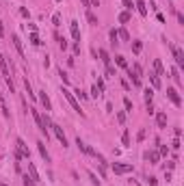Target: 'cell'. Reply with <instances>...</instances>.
<instances>
[{"instance_id":"cell-52","label":"cell","mask_w":184,"mask_h":186,"mask_svg":"<svg viewBox=\"0 0 184 186\" xmlns=\"http://www.w3.org/2000/svg\"><path fill=\"white\" fill-rule=\"evenodd\" d=\"M121 87H124L126 91H130V82H128V80H121Z\"/></svg>"},{"instance_id":"cell-35","label":"cell","mask_w":184,"mask_h":186,"mask_svg":"<svg viewBox=\"0 0 184 186\" xmlns=\"http://www.w3.org/2000/svg\"><path fill=\"white\" fill-rule=\"evenodd\" d=\"M24 87H26V93H28V98H33V100H35L37 95L33 93V87H31V82H28V80H24Z\"/></svg>"},{"instance_id":"cell-59","label":"cell","mask_w":184,"mask_h":186,"mask_svg":"<svg viewBox=\"0 0 184 186\" xmlns=\"http://www.w3.org/2000/svg\"><path fill=\"white\" fill-rule=\"evenodd\" d=\"M2 186H7V184H2Z\"/></svg>"},{"instance_id":"cell-13","label":"cell","mask_w":184,"mask_h":186,"mask_svg":"<svg viewBox=\"0 0 184 186\" xmlns=\"http://www.w3.org/2000/svg\"><path fill=\"white\" fill-rule=\"evenodd\" d=\"M37 149H39V154H41V158H43L45 162H50V154H48V149H45V143H43V141L37 143Z\"/></svg>"},{"instance_id":"cell-14","label":"cell","mask_w":184,"mask_h":186,"mask_svg":"<svg viewBox=\"0 0 184 186\" xmlns=\"http://www.w3.org/2000/svg\"><path fill=\"white\" fill-rule=\"evenodd\" d=\"M156 126L158 128H167V115L165 113H156Z\"/></svg>"},{"instance_id":"cell-37","label":"cell","mask_w":184,"mask_h":186,"mask_svg":"<svg viewBox=\"0 0 184 186\" xmlns=\"http://www.w3.org/2000/svg\"><path fill=\"white\" fill-rule=\"evenodd\" d=\"M24 186H37V182H35V180H31V175L26 173V175H24Z\"/></svg>"},{"instance_id":"cell-43","label":"cell","mask_w":184,"mask_h":186,"mask_svg":"<svg viewBox=\"0 0 184 186\" xmlns=\"http://www.w3.org/2000/svg\"><path fill=\"white\" fill-rule=\"evenodd\" d=\"M124 106H126V110H128V113H132V102H130L128 98H124Z\"/></svg>"},{"instance_id":"cell-57","label":"cell","mask_w":184,"mask_h":186,"mask_svg":"<svg viewBox=\"0 0 184 186\" xmlns=\"http://www.w3.org/2000/svg\"><path fill=\"white\" fill-rule=\"evenodd\" d=\"M0 100H2V93H0Z\"/></svg>"},{"instance_id":"cell-2","label":"cell","mask_w":184,"mask_h":186,"mask_svg":"<svg viewBox=\"0 0 184 186\" xmlns=\"http://www.w3.org/2000/svg\"><path fill=\"white\" fill-rule=\"evenodd\" d=\"M61 93H63V98H65L67 102H70V106H72V108H74V110H76L78 115H80V117H82V115H85V113L80 110V104H78V100L74 98V93H72V91H67V89H63Z\"/></svg>"},{"instance_id":"cell-51","label":"cell","mask_w":184,"mask_h":186,"mask_svg":"<svg viewBox=\"0 0 184 186\" xmlns=\"http://www.w3.org/2000/svg\"><path fill=\"white\" fill-rule=\"evenodd\" d=\"M136 138H139V141H143V138H145V130H139V134H136Z\"/></svg>"},{"instance_id":"cell-48","label":"cell","mask_w":184,"mask_h":186,"mask_svg":"<svg viewBox=\"0 0 184 186\" xmlns=\"http://www.w3.org/2000/svg\"><path fill=\"white\" fill-rule=\"evenodd\" d=\"M145 108H147V115H154V106H152V102H147Z\"/></svg>"},{"instance_id":"cell-44","label":"cell","mask_w":184,"mask_h":186,"mask_svg":"<svg viewBox=\"0 0 184 186\" xmlns=\"http://www.w3.org/2000/svg\"><path fill=\"white\" fill-rule=\"evenodd\" d=\"M145 180H147V184H150V186H156V184H158V180H156L154 175H150V177H145Z\"/></svg>"},{"instance_id":"cell-28","label":"cell","mask_w":184,"mask_h":186,"mask_svg":"<svg viewBox=\"0 0 184 186\" xmlns=\"http://www.w3.org/2000/svg\"><path fill=\"white\" fill-rule=\"evenodd\" d=\"M115 63H117L119 67H124V69H128V61H126L121 54H117V56H115Z\"/></svg>"},{"instance_id":"cell-47","label":"cell","mask_w":184,"mask_h":186,"mask_svg":"<svg viewBox=\"0 0 184 186\" xmlns=\"http://www.w3.org/2000/svg\"><path fill=\"white\" fill-rule=\"evenodd\" d=\"M171 147H173V149H180V138H178V136L173 138V143H171Z\"/></svg>"},{"instance_id":"cell-27","label":"cell","mask_w":184,"mask_h":186,"mask_svg":"<svg viewBox=\"0 0 184 186\" xmlns=\"http://www.w3.org/2000/svg\"><path fill=\"white\" fill-rule=\"evenodd\" d=\"M143 98H145V104L152 102V98H154V89H152V87H147V89L143 91Z\"/></svg>"},{"instance_id":"cell-21","label":"cell","mask_w":184,"mask_h":186,"mask_svg":"<svg viewBox=\"0 0 184 186\" xmlns=\"http://www.w3.org/2000/svg\"><path fill=\"white\" fill-rule=\"evenodd\" d=\"M28 173H31V180L39 182V173H37V169H35V165H33V162H28Z\"/></svg>"},{"instance_id":"cell-53","label":"cell","mask_w":184,"mask_h":186,"mask_svg":"<svg viewBox=\"0 0 184 186\" xmlns=\"http://www.w3.org/2000/svg\"><path fill=\"white\" fill-rule=\"evenodd\" d=\"M5 37V26H2V20H0V39Z\"/></svg>"},{"instance_id":"cell-23","label":"cell","mask_w":184,"mask_h":186,"mask_svg":"<svg viewBox=\"0 0 184 186\" xmlns=\"http://www.w3.org/2000/svg\"><path fill=\"white\" fill-rule=\"evenodd\" d=\"M130 17H132V13H130V11H121V13H119V22H121V24H128Z\"/></svg>"},{"instance_id":"cell-18","label":"cell","mask_w":184,"mask_h":186,"mask_svg":"<svg viewBox=\"0 0 184 186\" xmlns=\"http://www.w3.org/2000/svg\"><path fill=\"white\" fill-rule=\"evenodd\" d=\"M76 147H78V149H80L82 154H89V145H87V143L82 141V138H80V136L76 138Z\"/></svg>"},{"instance_id":"cell-1","label":"cell","mask_w":184,"mask_h":186,"mask_svg":"<svg viewBox=\"0 0 184 186\" xmlns=\"http://www.w3.org/2000/svg\"><path fill=\"white\" fill-rule=\"evenodd\" d=\"M31 115H33V119H35V123H37L39 132L45 136V141H48V136H50V134H48V126H45V123H43V119H41V113H39L37 108H31Z\"/></svg>"},{"instance_id":"cell-19","label":"cell","mask_w":184,"mask_h":186,"mask_svg":"<svg viewBox=\"0 0 184 186\" xmlns=\"http://www.w3.org/2000/svg\"><path fill=\"white\" fill-rule=\"evenodd\" d=\"M171 78L175 80V84H182V76H180V69L178 67H171Z\"/></svg>"},{"instance_id":"cell-25","label":"cell","mask_w":184,"mask_h":186,"mask_svg":"<svg viewBox=\"0 0 184 186\" xmlns=\"http://www.w3.org/2000/svg\"><path fill=\"white\" fill-rule=\"evenodd\" d=\"M117 37H119L121 41H130V35H128V30H126L124 26H121V28L117 30Z\"/></svg>"},{"instance_id":"cell-24","label":"cell","mask_w":184,"mask_h":186,"mask_svg":"<svg viewBox=\"0 0 184 186\" xmlns=\"http://www.w3.org/2000/svg\"><path fill=\"white\" fill-rule=\"evenodd\" d=\"M108 37H110V43H113V45H119V37H117V30H115V28H110Z\"/></svg>"},{"instance_id":"cell-15","label":"cell","mask_w":184,"mask_h":186,"mask_svg":"<svg viewBox=\"0 0 184 186\" xmlns=\"http://www.w3.org/2000/svg\"><path fill=\"white\" fill-rule=\"evenodd\" d=\"M145 160H150V165H158L160 156H158V152H145Z\"/></svg>"},{"instance_id":"cell-7","label":"cell","mask_w":184,"mask_h":186,"mask_svg":"<svg viewBox=\"0 0 184 186\" xmlns=\"http://www.w3.org/2000/svg\"><path fill=\"white\" fill-rule=\"evenodd\" d=\"M0 72H2L5 80H11V72H9V61L5 54H0Z\"/></svg>"},{"instance_id":"cell-34","label":"cell","mask_w":184,"mask_h":186,"mask_svg":"<svg viewBox=\"0 0 184 186\" xmlns=\"http://www.w3.org/2000/svg\"><path fill=\"white\" fill-rule=\"evenodd\" d=\"M87 175H89V180H91V184H93V186H100V180L96 177V173H93V171H87Z\"/></svg>"},{"instance_id":"cell-12","label":"cell","mask_w":184,"mask_h":186,"mask_svg":"<svg viewBox=\"0 0 184 186\" xmlns=\"http://www.w3.org/2000/svg\"><path fill=\"white\" fill-rule=\"evenodd\" d=\"M132 2H134V9L136 11H139L143 17L147 15V7H145V0H132Z\"/></svg>"},{"instance_id":"cell-8","label":"cell","mask_w":184,"mask_h":186,"mask_svg":"<svg viewBox=\"0 0 184 186\" xmlns=\"http://www.w3.org/2000/svg\"><path fill=\"white\" fill-rule=\"evenodd\" d=\"M113 171L117 175H124V173H130L132 171V165H124V162H113Z\"/></svg>"},{"instance_id":"cell-17","label":"cell","mask_w":184,"mask_h":186,"mask_svg":"<svg viewBox=\"0 0 184 186\" xmlns=\"http://www.w3.org/2000/svg\"><path fill=\"white\" fill-rule=\"evenodd\" d=\"M98 54H100V59H102V63H104V65H110V54H108L104 48H100V50H98Z\"/></svg>"},{"instance_id":"cell-46","label":"cell","mask_w":184,"mask_h":186,"mask_svg":"<svg viewBox=\"0 0 184 186\" xmlns=\"http://www.w3.org/2000/svg\"><path fill=\"white\" fill-rule=\"evenodd\" d=\"M96 87H98V89H100V93H102V91H104V80H102V78H98V82H96Z\"/></svg>"},{"instance_id":"cell-38","label":"cell","mask_w":184,"mask_h":186,"mask_svg":"<svg viewBox=\"0 0 184 186\" xmlns=\"http://www.w3.org/2000/svg\"><path fill=\"white\" fill-rule=\"evenodd\" d=\"M106 74H108V78H115V76H117V72H115L113 65H106Z\"/></svg>"},{"instance_id":"cell-29","label":"cell","mask_w":184,"mask_h":186,"mask_svg":"<svg viewBox=\"0 0 184 186\" xmlns=\"http://www.w3.org/2000/svg\"><path fill=\"white\" fill-rule=\"evenodd\" d=\"M87 20H89V22H91V24H93V26L98 24V15H96L93 11H91V9H87Z\"/></svg>"},{"instance_id":"cell-33","label":"cell","mask_w":184,"mask_h":186,"mask_svg":"<svg viewBox=\"0 0 184 186\" xmlns=\"http://www.w3.org/2000/svg\"><path fill=\"white\" fill-rule=\"evenodd\" d=\"M74 98H76V100H87V93H85L82 89H76V91H74Z\"/></svg>"},{"instance_id":"cell-10","label":"cell","mask_w":184,"mask_h":186,"mask_svg":"<svg viewBox=\"0 0 184 186\" xmlns=\"http://www.w3.org/2000/svg\"><path fill=\"white\" fill-rule=\"evenodd\" d=\"M11 41H13V45H15V50H17V54H20L22 59H24L26 54H24V45H22V39H20L17 35H13V37H11Z\"/></svg>"},{"instance_id":"cell-22","label":"cell","mask_w":184,"mask_h":186,"mask_svg":"<svg viewBox=\"0 0 184 186\" xmlns=\"http://www.w3.org/2000/svg\"><path fill=\"white\" fill-rule=\"evenodd\" d=\"M150 82H152V89H160V76L150 74Z\"/></svg>"},{"instance_id":"cell-49","label":"cell","mask_w":184,"mask_h":186,"mask_svg":"<svg viewBox=\"0 0 184 186\" xmlns=\"http://www.w3.org/2000/svg\"><path fill=\"white\" fill-rule=\"evenodd\" d=\"M117 121H119V123L126 121V113H119V115H117Z\"/></svg>"},{"instance_id":"cell-45","label":"cell","mask_w":184,"mask_h":186,"mask_svg":"<svg viewBox=\"0 0 184 186\" xmlns=\"http://www.w3.org/2000/svg\"><path fill=\"white\" fill-rule=\"evenodd\" d=\"M98 95H100V89L93 84V89H91V98H98Z\"/></svg>"},{"instance_id":"cell-39","label":"cell","mask_w":184,"mask_h":186,"mask_svg":"<svg viewBox=\"0 0 184 186\" xmlns=\"http://www.w3.org/2000/svg\"><path fill=\"white\" fill-rule=\"evenodd\" d=\"M158 156H169V147L167 145H160L158 147Z\"/></svg>"},{"instance_id":"cell-11","label":"cell","mask_w":184,"mask_h":186,"mask_svg":"<svg viewBox=\"0 0 184 186\" xmlns=\"http://www.w3.org/2000/svg\"><path fill=\"white\" fill-rule=\"evenodd\" d=\"M70 30H72L74 41H80V28H78V22H76V20H72V22H70Z\"/></svg>"},{"instance_id":"cell-40","label":"cell","mask_w":184,"mask_h":186,"mask_svg":"<svg viewBox=\"0 0 184 186\" xmlns=\"http://www.w3.org/2000/svg\"><path fill=\"white\" fill-rule=\"evenodd\" d=\"M121 2H124L126 11H130V13H132V9H134V2H132V0H121Z\"/></svg>"},{"instance_id":"cell-5","label":"cell","mask_w":184,"mask_h":186,"mask_svg":"<svg viewBox=\"0 0 184 186\" xmlns=\"http://www.w3.org/2000/svg\"><path fill=\"white\" fill-rule=\"evenodd\" d=\"M167 98L171 100V104H173V106H182V98H180L178 89H173V87H167Z\"/></svg>"},{"instance_id":"cell-50","label":"cell","mask_w":184,"mask_h":186,"mask_svg":"<svg viewBox=\"0 0 184 186\" xmlns=\"http://www.w3.org/2000/svg\"><path fill=\"white\" fill-rule=\"evenodd\" d=\"M156 20L160 22V24H165V15H163V13H156Z\"/></svg>"},{"instance_id":"cell-20","label":"cell","mask_w":184,"mask_h":186,"mask_svg":"<svg viewBox=\"0 0 184 186\" xmlns=\"http://www.w3.org/2000/svg\"><path fill=\"white\" fill-rule=\"evenodd\" d=\"M154 69H156V76H165V67H163V63H160L158 59L154 61Z\"/></svg>"},{"instance_id":"cell-9","label":"cell","mask_w":184,"mask_h":186,"mask_svg":"<svg viewBox=\"0 0 184 186\" xmlns=\"http://www.w3.org/2000/svg\"><path fill=\"white\" fill-rule=\"evenodd\" d=\"M39 102H41V106L45 108V113L52 110V102H50V98H48V95H45V91H39Z\"/></svg>"},{"instance_id":"cell-4","label":"cell","mask_w":184,"mask_h":186,"mask_svg":"<svg viewBox=\"0 0 184 186\" xmlns=\"http://www.w3.org/2000/svg\"><path fill=\"white\" fill-rule=\"evenodd\" d=\"M48 128H52V132H54V136L61 141V145H63V147H67V136H65L63 128H61V126H56V123H52V121H50V126H48Z\"/></svg>"},{"instance_id":"cell-3","label":"cell","mask_w":184,"mask_h":186,"mask_svg":"<svg viewBox=\"0 0 184 186\" xmlns=\"http://www.w3.org/2000/svg\"><path fill=\"white\" fill-rule=\"evenodd\" d=\"M169 48H171V52H173V59H175L178 69H180V67H184V52H182V48H178L175 43H169Z\"/></svg>"},{"instance_id":"cell-36","label":"cell","mask_w":184,"mask_h":186,"mask_svg":"<svg viewBox=\"0 0 184 186\" xmlns=\"http://www.w3.org/2000/svg\"><path fill=\"white\" fill-rule=\"evenodd\" d=\"M28 41H31L33 45H39V43H41V41H39V35H37V33H31V37H28Z\"/></svg>"},{"instance_id":"cell-54","label":"cell","mask_w":184,"mask_h":186,"mask_svg":"<svg viewBox=\"0 0 184 186\" xmlns=\"http://www.w3.org/2000/svg\"><path fill=\"white\" fill-rule=\"evenodd\" d=\"M74 52H76V54H80V43H78V41L74 43Z\"/></svg>"},{"instance_id":"cell-55","label":"cell","mask_w":184,"mask_h":186,"mask_svg":"<svg viewBox=\"0 0 184 186\" xmlns=\"http://www.w3.org/2000/svg\"><path fill=\"white\" fill-rule=\"evenodd\" d=\"M175 17H178V22H180V24H184V15H182V13H175Z\"/></svg>"},{"instance_id":"cell-32","label":"cell","mask_w":184,"mask_h":186,"mask_svg":"<svg viewBox=\"0 0 184 186\" xmlns=\"http://www.w3.org/2000/svg\"><path fill=\"white\" fill-rule=\"evenodd\" d=\"M56 41H59V48H61V50H67V48H70V43H67L63 37H59V35H56Z\"/></svg>"},{"instance_id":"cell-26","label":"cell","mask_w":184,"mask_h":186,"mask_svg":"<svg viewBox=\"0 0 184 186\" xmlns=\"http://www.w3.org/2000/svg\"><path fill=\"white\" fill-rule=\"evenodd\" d=\"M130 72H134L136 76H139V78H141V76H143V67H141L139 63H132V67H130Z\"/></svg>"},{"instance_id":"cell-41","label":"cell","mask_w":184,"mask_h":186,"mask_svg":"<svg viewBox=\"0 0 184 186\" xmlns=\"http://www.w3.org/2000/svg\"><path fill=\"white\" fill-rule=\"evenodd\" d=\"M59 76H61V80H63L65 84H67V82H70V76H67V74L63 72V69H59Z\"/></svg>"},{"instance_id":"cell-16","label":"cell","mask_w":184,"mask_h":186,"mask_svg":"<svg viewBox=\"0 0 184 186\" xmlns=\"http://www.w3.org/2000/svg\"><path fill=\"white\" fill-rule=\"evenodd\" d=\"M128 78H130V82L136 87V89H141V78L139 76H136L134 72H130V67H128Z\"/></svg>"},{"instance_id":"cell-31","label":"cell","mask_w":184,"mask_h":186,"mask_svg":"<svg viewBox=\"0 0 184 186\" xmlns=\"http://www.w3.org/2000/svg\"><path fill=\"white\" fill-rule=\"evenodd\" d=\"M121 143H124V147L130 145V132L128 130H124V134H121Z\"/></svg>"},{"instance_id":"cell-56","label":"cell","mask_w":184,"mask_h":186,"mask_svg":"<svg viewBox=\"0 0 184 186\" xmlns=\"http://www.w3.org/2000/svg\"><path fill=\"white\" fill-rule=\"evenodd\" d=\"M80 2H82V7H87V9H91V7H89V0H80Z\"/></svg>"},{"instance_id":"cell-42","label":"cell","mask_w":184,"mask_h":186,"mask_svg":"<svg viewBox=\"0 0 184 186\" xmlns=\"http://www.w3.org/2000/svg\"><path fill=\"white\" fill-rule=\"evenodd\" d=\"M52 24H54V26H61V15H59V13L52 15Z\"/></svg>"},{"instance_id":"cell-58","label":"cell","mask_w":184,"mask_h":186,"mask_svg":"<svg viewBox=\"0 0 184 186\" xmlns=\"http://www.w3.org/2000/svg\"><path fill=\"white\" fill-rule=\"evenodd\" d=\"M56 2H61V0H56Z\"/></svg>"},{"instance_id":"cell-30","label":"cell","mask_w":184,"mask_h":186,"mask_svg":"<svg viewBox=\"0 0 184 186\" xmlns=\"http://www.w3.org/2000/svg\"><path fill=\"white\" fill-rule=\"evenodd\" d=\"M141 50H143V43L141 41H132V52L134 54H141Z\"/></svg>"},{"instance_id":"cell-6","label":"cell","mask_w":184,"mask_h":186,"mask_svg":"<svg viewBox=\"0 0 184 186\" xmlns=\"http://www.w3.org/2000/svg\"><path fill=\"white\" fill-rule=\"evenodd\" d=\"M15 152L22 156V158H28L31 154H28V147H26V143H24V138H17L15 141Z\"/></svg>"}]
</instances>
